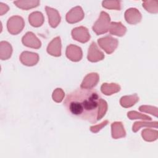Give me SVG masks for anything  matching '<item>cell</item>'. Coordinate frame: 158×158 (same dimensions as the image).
I'll use <instances>...</instances> for the list:
<instances>
[{"label":"cell","mask_w":158,"mask_h":158,"mask_svg":"<svg viewBox=\"0 0 158 158\" xmlns=\"http://www.w3.org/2000/svg\"><path fill=\"white\" fill-rule=\"evenodd\" d=\"M64 105L71 115L91 123L101 120L107 110L106 101L91 89L80 88L69 93Z\"/></svg>","instance_id":"1"},{"label":"cell","mask_w":158,"mask_h":158,"mask_svg":"<svg viewBox=\"0 0 158 158\" xmlns=\"http://www.w3.org/2000/svg\"><path fill=\"white\" fill-rule=\"evenodd\" d=\"M110 18L107 13L102 11L97 21L93 26V30L97 35L104 34L109 31Z\"/></svg>","instance_id":"2"},{"label":"cell","mask_w":158,"mask_h":158,"mask_svg":"<svg viewBox=\"0 0 158 158\" xmlns=\"http://www.w3.org/2000/svg\"><path fill=\"white\" fill-rule=\"evenodd\" d=\"M24 26L25 22L23 18L18 15L11 17L7 23L8 31L12 35H17L20 33Z\"/></svg>","instance_id":"3"},{"label":"cell","mask_w":158,"mask_h":158,"mask_svg":"<svg viewBox=\"0 0 158 158\" xmlns=\"http://www.w3.org/2000/svg\"><path fill=\"white\" fill-rule=\"evenodd\" d=\"M98 43L99 46L108 54H112L117 48L118 44V40L110 35L98 39Z\"/></svg>","instance_id":"4"},{"label":"cell","mask_w":158,"mask_h":158,"mask_svg":"<svg viewBox=\"0 0 158 158\" xmlns=\"http://www.w3.org/2000/svg\"><path fill=\"white\" fill-rule=\"evenodd\" d=\"M85 16V14L80 6L72 8L66 14V21L69 23H75L81 21Z\"/></svg>","instance_id":"5"},{"label":"cell","mask_w":158,"mask_h":158,"mask_svg":"<svg viewBox=\"0 0 158 158\" xmlns=\"http://www.w3.org/2000/svg\"><path fill=\"white\" fill-rule=\"evenodd\" d=\"M72 38L80 43H85L90 39V35L88 29L84 27H79L73 28L72 31Z\"/></svg>","instance_id":"6"},{"label":"cell","mask_w":158,"mask_h":158,"mask_svg":"<svg viewBox=\"0 0 158 158\" xmlns=\"http://www.w3.org/2000/svg\"><path fill=\"white\" fill-rule=\"evenodd\" d=\"M22 41L23 44L27 47L34 48V49H39L41 46V43L38 40V38L36 36V35L31 32H27L22 38Z\"/></svg>","instance_id":"7"},{"label":"cell","mask_w":158,"mask_h":158,"mask_svg":"<svg viewBox=\"0 0 158 158\" xmlns=\"http://www.w3.org/2000/svg\"><path fill=\"white\" fill-rule=\"evenodd\" d=\"M88 60L92 62H96L102 60L104 54L99 50L95 42H92L89 49L87 56Z\"/></svg>","instance_id":"8"},{"label":"cell","mask_w":158,"mask_h":158,"mask_svg":"<svg viewBox=\"0 0 158 158\" xmlns=\"http://www.w3.org/2000/svg\"><path fill=\"white\" fill-rule=\"evenodd\" d=\"M20 62L25 65L33 66L36 65L39 60V56L37 53L24 51L20 56Z\"/></svg>","instance_id":"9"},{"label":"cell","mask_w":158,"mask_h":158,"mask_svg":"<svg viewBox=\"0 0 158 158\" xmlns=\"http://www.w3.org/2000/svg\"><path fill=\"white\" fill-rule=\"evenodd\" d=\"M65 54L67 58L73 62L80 61L82 58L81 49L74 44H70L67 47Z\"/></svg>","instance_id":"10"},{"label":"cell","mask_w":158,"mask_h":158,"mask_svg":"<svg viewBox=\"0 0 158 158\" xmlns=\"http://www.w3.org/2000/svg\"><path fill=\"white\" fill-rule=\"evenodd\" d=\"M142 16L139 11L136 8H130L125 12V19L127 23L135 25L141 20Z\"/></svg>","instance_id":"11"},{"label":"cell","mask_w":158,"mask_h":158,"mask_svg":"<svg viewBox=\"0 0 158 158\" xmlns=\"http://www.w3.org/2000/svg\"><path fill=\"white\" fill-rule=\"evenodd\" d=\"M99 80V77L98 73H89L84 78L80 85V88L83 89H91L96 86Z\"/></svg>","instance_id":"12"},{"label":"cell","mask_w":158,"mask_h":158,"mask_svg":"<svg viewBox=\"0 0 158 158\" xmlns=\"http://www.w3.org/2000/svg\"><path fill=\"white\" fill-rule=\"evenodd\" d=\"M45 10L48 17L50 26L52 28H56L60 22L61 18L59 13L56 9H52L48 6L45 7Z\"/></svg>","instance_id":"13"},{"label":"cell","mask_w":158,"mask_h":158,"mask_svg":"<svg viewBox=\"0 0 158 158\" xmlns=\"http://www.w3.org/2000/svg\"><path fill=\"white\" fill-rule=\"evenodd\" d=\"M47 52L50 55L59 57L61 55V41L59 36L54 38L47 47Z\"/></svg>","instance_id":"14"},{"label":"cell","mask_w":158,"mask_h":158,"mask_svg":"<svg viewBox=\"0 0 158 158\" xmlns=\"http://www.w3.org/2000/svg\"><path fill=\"white\" fill-rule=\"evenodd\" d=\"M112 136L114 139H118L125 137L126 132L123 125L120 122H115L112 123Z\"/></svg>","instance_id":"15"},{"label":"cell","mask_w":158,"mask_h":158,"mask_svg":"<svg viewBox=\"0 0 158 158\" xmlns=\"http://www.w3.org/2000/svg\"><path fill=\"white\" fill-rule=\"evenodd\" d=\"M109 31L111 35H116L118 36H122L127 31V28L119 22H112L110 24Z\"/></svg>","instance_id":"16"},{"label":"cell","mask_w":158,"mask_h":158,"mask_svg":"<svg viewBox=\"0 0 158 158\" xmlns=\"http://www.w3.org/2000/svg\"><path fill=\"white\" fill-rule=\"evenodd\" d=\"M28 21L31 26L39 27L41 26L44 22L43 15L41 12L38 11L33 12L29 15Z\"/></svg>","instance_id":"17"},{"label":"cell","mask_w":158,"mask_h":158,"mask_svg":"<svg viewBox=\"0 0 158 158\" xmlns=\"http://www.w3.org/2000/svg\"><path fill=\"white\" fill-rule=\"evenodd\" d=\"M12 52L11 45L7 41H1L0 43V54L1 60H7L10 57Z\"/></svg>","instance_id":"18"},{"label":"cell","mask_w":158,"mask_h":158,"mask_svg":"<svg viewBox=\"0 0 158 158\" xmlns=\"http://www.w3.org/2000/svg\"><path fill=\"white\" fill-rule=\"evenodd\" d=\"M14 4L17 7H18L20 9H23V10H28L31 8L36 7H38L40 4V1H33V0H30V1H14Z\"/></svg>","instance_id":"19"},{"label":"cell","mask_w":158,"mask_h":158,"mask_svg":"<svg viewBox=\"0 0 158 158\" xmlns=\"http://www.w3.org/2000/svg\"><path fill=\"white\" fill-rule=\"evenodd\" d=\"M101 90L105 95L109 96L120 90V86L116 83H103L101 87Z\"/></svg>","instance_id":"20"},{"label":"cell","mask_w":158,"mask_h":158,"mask_svg":"<svg viewBox=\"0 0 158 158\" xmlns=\"http://www.w3.org/2000/svg\"><path fill=\"white\" fill-rule=\"evenodd\" d=\"M139 101V97L136 94L130 96H125L121 98L120 100V105L125 107L128 108L135 105Z\"/></svg>","instance_id":"21"},{"label":"cell","mask_w":158,"mask_h":158,"mask_svg":"<svg viewBox=\"0 0 158 158\" xmlns=\"http://www.w3.org/2000/svg\"><path fill=\"white\" fill-rule=\"evenodd\" d=\"M143 7L150 13L156 14L158 12V2L157 1H144Z\"/></svg>","instance_id":"22"},{"label":"cell","mask_w":158,"mask_h":158,"mask_svg":"<svg viewBox=\"0 0 158 158\" xmlns=\"http://www.w3.org/2000/svg\"><path fill=\"white\" fill-rule=\"evenodd\" d=\"M142 136L147 141H155L157 138V131L151 129H144L142 131Z\"/></svg>","instance_id":"23"},{"label":"cell","mask_w":158,"mask_h":158,"mask_svg":"<svg viewBox=\"0 0 158 158\" xmlns=\"http://www.w3.org/2000/svg\"><path fill=\"white\" fill-rule=\"evenodd\" d=\"M102 6L109 9L120 10V1H104L102 2Z\"/></svg>","instance_id":"24"},{"label":"cell","mask_w":158,"mask_h":158,"mask_svg":"<svg viewBox=\"0 0 158 158\" xmlns=\"http://www.w3.org/2000/svg\"><path fill=\"white\" fill-rule=\"evenodd\" d=\"M142 127H150L157 128V122H136L133 124L132 127V130L134 132H136Z\"/></svg>","instance_id":"25"},{"label":"cell","mask_w":158,"mask_h":158,"mask_svg":"<svg viewBox=\"0 0 158 158\" xmlns=\"http://www.w3.org/2000/svg\"><path fill=\"white\" fill-rule=\"evenodd\" d=\"M128 117L131 119H142L144 120H151V118L146 115L141 114L140 113H138L136 111H130L128 112L127 114Z\"/></svg>","instance_id":"26"},{"label":"cell","mask_w":158,"mask_h":158,"mask_svg":"<svg viewBox=\"0 0 158 158\" xmlns=\"http://www.w3.org/2000/svg\"><path fill=\"white\" fill-rule=\"evenodd\" d=\"M52 99L56 102H60L64 97V93L61 88H56L52 93Z\"/></svg>","instance_id":"27"},{"label":"cell","mask_w":158,"mask_h":158,"mask_svg":"<svg viewBox=\"0 0 158 158\" xmlns=\"http://www.w3.org/2000/svg\"><path fill=\"white\" fill-rule=\"evenodd\" d=\"M139 110L141 112L149 113V114L154 115L155 117H157V108L156 107L141 106L139 107Z\"/></svg>","instance_id":"28"},{"label":"cell","mask_w":158,"mask_h":158,"mask_svg":"<svg viewBox=\"0 0 158 158\" xmlns=\"http://www.w3.org/2000/svg\"><path fill=\"white\" fill-rule=\"evenodd\" d=\"M109 123L108 120H105L99 125H96L94 126H92L90 127V130L93 132V133H97L100 130H101L103 127H104L107 123Z\"/></svg>","instance_id":"29"},{"label":"cell","mask_w":158,"mask_h":158,"mask_svg":"<svg viewBox=\"0 0 158 158\" xmlns=\"http://www.w3.org/2000/svg\"><path fill=\"white\" fill-rule=\"evenodd\" d=\"M0 10H1V15H2L4 13H6L9 10V7L2 2H0Z\"/></svg>","instance_id":"30"}]
</instances>
